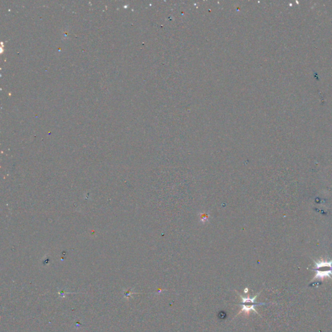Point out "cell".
Segmentation results:
<instances>
[{
    "label": "cell",
    "instance_id": "6da1fadb",
    "mask_svg": "<svg viewBox=\"0 0 332 332\" xmlns=\"http://www.w3.org/2000/svg\"><path fill=\"white\" fill-rule=\"evenodd\" d=\"M314 263L315 266L313 271L315 272V275L311 282L317 279L323 280L326 278L332 280V259L330 261H324L322 259L314 262Z\"/></svg>",
    "mask_w": 332,
    "mask_h": 332
},
{
    "label": "cell",
    "instance_id": "7a4b0ae2",
    "mask_svg": "<svg viewBox=\"0 0 332 332\" xmlns=\"http://www.w3.org/2000/svg\"><path fill=\"white\" fill-rule=\"evenodd\" d=\"M235 291L237 292V293L238 294L239 296H240L241 299L242 300V303L240 304V305L242 306V308H241V311H239L237 315H238L239 314H240L242 312H245L246 313L248 314L251 311H254L256 313L258 314V313L257 312V311L255 309V307L257 306H259V305H265V304H267L266 303H256L255 302L256 299L258 296V295H259L260 293H261V292L258 293L257 295H256L254 297L251 298L249 296L243 297V296H241L240 294H239L237 291ZM237 315H236V316H237Z\"/></svg>",
    "mask_w": 332,
    "mask_h": 332
},
{
    "label": "cell",
    "instance_id": "3957f363",
    "mask_svg": "<svg viewBox=\"0 0 332 332\" xmlns=\"http://www.w3.org/2000/svg\"><path fill=\"white\" fill-rule=\"evenodd\" d=\"M245 293H248V287H246V288L245 289Z\"/></svg>",
    "mask_w": 332,
    "mask_h": 332
}]
</instances>
